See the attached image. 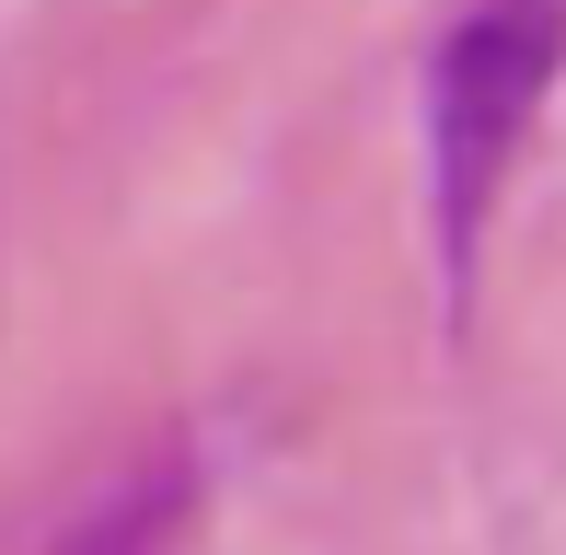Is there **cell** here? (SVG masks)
<instances>
[{"label": "cell", "mask_w": 566, "mask_h": 555, "mask_svg": "<svg viewBox=\"0 0 566 555\" xmlns=\"http://www.w3.org/2000/svg\"><path fill=\"white\" fill-rule=\"evenodd\" d=\"M186 510H197V463H186V451H139L93 510L59 521L46 555H174V544H186Z\"/></svg>", "instance_id": "obj_1"}]
</instances>
